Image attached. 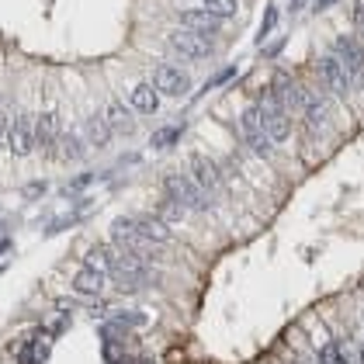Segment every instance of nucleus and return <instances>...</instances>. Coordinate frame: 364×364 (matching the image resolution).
<instances>
[{
	"label": "nucleus",
	"mask_w": 364,
	"mask_h": 364,
	"mask_svg": "<svg viewBox=\"0 0 364 364\" xmlns=\"http://www.w3.org/2000/svg\"><path fill=\"white\" fill-rule=\"evenodd\" d=\"M222 25H226V18H219V14H212V11H205V7H188V11H181V28H188V32L215 38V35L222 32Z\"/></svg>",
	"instance_id": "nucleus-10"
},
{
	"label": "nucleus",
	"mask_w": 364,
	"mask_h": 364,
	"mask_svg": "<svg viewBox=\"0 0 364 364\" xmlns=\"http://www.w3.org/2000/svg\"><path fill=\"white\" fill-rule=\"evenodd\" d=\"M59 135H63V125H59V111H42L35 118V149L45 153V157H56V146H59Z\"/></svg>",
	"instance_id": "nucleus-8"
},
{
	"label": "nucleus",
	"mask_w": 364,
	"mask_h": 364,
	"mask_svg": "<svg viewBox=\"0 0 364 364\" xmlns=\"http://www.w3.org/2000/svg\"><path fill=\"white\" fill-rule=\"evenodd\" d=\"M184 215H188V208H184V205H177L174 198H164V201H160V208H157V219H160V222H166V226L184 222Z\"/></svg>",
	"instance_id": "nucleus-18"
},
{
	"label": "nucleus",
	"mask_w": 364,
	"mask_h": 364,
	"mask_svg": "<svg viewBox=\"0 0 364 364\" xmlns=\"http://www.w3.org/2000/svg\"><path fill=\"white\" fill-rule=\"evenodd\" d=\"M135 222H139V232H142L149 243H157V246L170 239V226H166V222H160L157 215H142V219H135Z\"/></svg>",
	"instance_id": "nucleus-17"
},
{
	"label": "nucleus",
	"mask_w": 364,
	"mask_h": 364,
	"mask_svg": "<svg viewBox=\"0 0 364 364\" xmlns=\"http://www.w3.org/2000/svg\"><path fill=\"white\" fill-rule=\"evenodd\" d=\"M285 49V38H278V42H271V45H264V56H278Z\"/></svg>",
	"instance_id": "nucleus-31"
},
{
	"label": "nucleus",
	"mask_w": 364,
	"mask_h": 364,
	"mask_svg": "<svg viewBox=\"0 0 364 364\" xmlns=\"http://www.w3.org/2000/svg\"><path fill=\"white\" fill-rule=\"evenodd\" d=\"M201 7L212 11V14H219V18H232L239 11V0H205Z\"/></svg>",
	"instance_id": "nucleus-22"
},
{
	"label": "nucleus",
	"mask_w": 364,
	"mask_h": 364,
	"mask_svg": "<svg viewBox=\"0 0 364 364\" xmlns=\"http://www.w3.org/2000/svg\"><path fill=\"white\" fill-rule=\"evenodd\" d=\"M274 28H278V7L271 4V7H267V11H264V21H261V32H257V42L264 45L267 38L274 35Z\"/></svg>",
	"instance_id": "nucleus-23"
},
{
	"label": "nucleus",
	"mask_w": 364,
	"mask_h": 364,
	"mask_svg": "<svg viewBox=\"0 0 364 364\" xmlns=\"http://www.w3.org/2000/svg\"><path fill=\"white\" fill-rule=\"evenodd\" d=\"M84 129H87V139H91V146H94V149H104V146H108V142L115 139V132H111V125L104 122V115H101V111H94V115H87Z\"/></svg>",
	"instance_id": "nucleus-16"
},
{
	"label": "nucleus",
	"mask_w": 364,
	"mask_h": 364,
	"mask_svg": "<svg viewBox=\"0 0 364 364\" xmlns=\"http://www.w3.org/2000/svg\"><path fill=\"white\" fill-rule=\"evenodd\" d=\"M129 108H132L135 115H157L160 111V94H157V87L153 84H135L132 94H129Z\"/></svg>",
	"instance_id": "nucleus-14"
},
{
	"label": "nucleus",
	"mask_w": 364,
	"mask_h": 364,
	"mask_svg": "<svg viewBox=\"0 0 364 364\" xmlns=\"http://www.w3.org/2000/svg\"><path fill=\"white\" fill-rule=\"evenodd\" d=\"M104 285H108V271H98V267H91V264H84L76 271V278H73V288L80 295H101Z\"/></svg>",
	"instance_id": "nucleus-15"
},
{
	"label": "nucleus",
	"mask_w": 364,
	"mask_h": 364,
	"mask_svg": "<svg viewBox=\"0 0 364 364\" xmlns=\"http://www.w3.org/2000/svg\"><path fill=\"white\" fill-rule=\"evenodd\" d=\"M188 177L198 184L201 191H208V195H215V191L222 188V170L212 164L208 157H191V164H188Z\"/></svg>",
	"instance_id": "nucleus-11"
},
{
	"label": "nucleus",
	"mask_w": 364,
	"mask_h": 364,
	"mask_svg": "<svg viewBox=\"0 0 364 364\" xmlns=\"http://www.w3.org/2000/svg\"><path fill=\"white\" fill-rule=\"evenodd\" d=\"M336 0H316V11H326V7H333Z\"/></svg>",
	"instance_id": "nucleus-32"
},
{
	"label": "nucleus",
	"mask_w": 364,
	"mask_h": 364,
	"mask_svg": "<svg viewBox=\"0 0 364 364\" xmlns=\"http://www.w3.org/2000/svg\"><path fill=\"white\" fill-rule=\"evenodd\" d=\"M149 84L157 87L160 98H184V94L191 91V76L181 67H170V63L153 69V80H149Z\"/></svg>",
	"instance_id": "nucleus-7"
},
{
	"label": "nucleus",
	"mask_w": 364,
	"mask_h": 364,
	"mask_svg": "<svg viewBox=\"0 0 364 364\" xmlns=\"http://www.w3.org/2000/svg\"><path fill=\"white\" fill-rule=\"evenodd\" d=\"M7 149L11 157H32L35 149V122L28 111H14L11 115V139H7Z\"/></svg>",
	"instance_id": "nucleus-6"
},
{
	"label": "nucleus",
	"mask_w": 364,
	"mask_h": 364,
	"mask_svg": "<svg viewBox=\"0 0 364 364\" xmlns=\"http://www.w3.org/2000/svg\"><path fill=\"white\" fill-rule=\"evenodd\" d=\"M184 135V125H166V129H160V132H153V149H170L177 139Z\"/></svg>",
	"instance_id": "nucleus-19"
},
{
	"label": "nucleus",
	"mask_w": 364,
	"mask_h": 364,
	"mask_svg": "<svg viewBox=\"0 0 364 364\" xmlns=\"http://www.w3.org/2000/svg\"><path fill=\"white\" fill-rule=\"evenodd\" d=\"M7 139H11V115L0 111V149H7Z\"/></svg>",
	"instance_id": "nucleus-28"
},
{
	"label": "nucleus",
	"mask_w": 364,
	"mask_h": 364,
	"mask_svg": "<svg viewBox=\"0 0 364 364\" xmlns=\"http://www.w3.org/2000/svg\"><path fill=\"white\" fill-rule=\"evenodd\" d=\"M115 319H118L122 326H129V330H142V326L149 323V316L139 312V309H122V312H115Z\"/></svg>",
	"instance_id": "nucleus-20"
},
{
	"label": "nucleus",
	"mask_w": 364,
	"mask_h": 364,
	"mask_svg": "<svg viewBox=\"0 0 364 364\" xmlns=\"http://www.w3.org/2000/svg\"><path fill=\"white\" fill-rule=\"evenodd\" d=\"M232 76H236V69H232V67H226V69H222V73H215V76H212V80H208V84L201 87V94H208V91H215V87H222V84H229Z\"/></svg>",
	"instance_id": "nucleus-27"
},
{
	"label": "nucleus",
	"mask_w": 364,
	"mask_h": 364,
	"mask_svg": "<svg viewBox=\"0 0 364 364\" xmlns=\"http://www.w3.org/2000/svg\"><path fill=\"white\" fill-rule=\"evenodd\" d=\"M80 149H84V142H80L76 135H59L56 157H63V160H73V157H80Z\"/></svg>",
	"instance_id": "nucleus-21"
},
{
	"label": "nucleus",
	"mask_w": 364,
	"mask_h": 364,
	"mask_svg": "<svg viewBox=\"0 0 364 364\" xmlns=\"http://www.w3.org/2000/svg\"><path fill=\"white\" fill-rule=\"evenodd\" d=\"M91 184H94V174H76L67 188H63V198H76V195H80V191H87Z\"/></svg>",
	"instance_id": "nucleus-24"
},
{
	"label": "nucleus",
	"mask_w": 364,
	"mask_h": 364,
	"mask_svg": "<svg viewBox=\"0 0 364 364\" xmlns=\"http://www.w3.org/2000/svg\"><path fill=\"white\" fill-rule=\"evenodd\" d=\"M87 264L98 267V271H111V250H108V246H94V250L87 254Z\"/></svg>",
	"instance_id": "nucleus-25"
},
{
	"label": "nucleus",
	"mask_w": 364,
	"mask_h": 364,
	"mask_svg": "<svg viewBox=\"0 0 364 364\" xmlns=\"http://www.w3.org/2000/svg\"><path fill=\"white\" fill-rule=\"evenodd\" d=\"M239 135H243V146L254 153V157H261L267 160L278 146L271 142V135L264 132V125H261V115H257V104L254 108H246L243 115H239Z\"/></svg>",
	"instance_id": "nucleus-4"
},
{
	"label": "nucleus",
	"mask_w": 364,
	"mask_h": 364,
	"mask_svg": "<svg viewBox=\"0 0 364 364\" xmlns=\"http://www.w3.org/2000/svg\"><path fill=\"white\" fill-rule=\"evenodd\" d=\"M257 115H261V125H264V132L271 135V142H274V146L288 142V135H292V115L285 111V104H281V101L274 98V91H271V87L261 91Z\"/></svg>",
	"instance_id": "nucleus-1"
},
{
	"label": "nucleus",
	"mask_w": 364,
	"mask_h": 364,
	"mask_svg": "<svg viewBox=\"0 0 364 364\" xmlns=\"http://www.w3.org/2000/svg\"><path fill=\"white\" fill-rule=\"evenodd\" d=\"M361 35H364V32H361ZM361 45H364V42H361Z\"/></svg>",
	"instance_id": "nucleus-34"
},
{
	"label": "nucleus",
	"mask_w": 364,
	"mask_h": 364,
	"mask_svg": "<svg viewBox=\"0 0 364 364\" xmlns=\"http://www.w3.org/2000/svg\"><path fill=\"white\" fill-rule=\"evenodd\" d=\"M351 18H354V28H361V32H364V0H358V4H354V14H351Z\"/></svg>",
	"instance_id": "nucleus-30"
},
{
	"label": "nucleus",
	"mask_w": 364,
	"mask_h": 364,
	"mask_svg": "<svg viewBox=\"0 0 364 364\" xmlns=\"http://www.w3.org/2000/svg\"><path fill=\"white\" fill-rule=\"evenodd\" d=\"M42 191H45V181H35V184H28V188H25V198H42Z\"/></svg>",
	"instance_id": "nucleus-29"
},
{
	"label": "nucleus",
	"mask_w": 364,
	"mask_h": 364,
	"mask_svg": "<svg viewBox=\"0 0 364 364\" xmlns=\"http://www.w3.org/2000/svg\"><path fill=\"white\" fill-rule=\"evenodd\" d=\"M166 45H170V52H174V56H181V59H188V63L208 59V56L215 52V38L198 35V32H188V28H177V32H170Z\"/></svg>",
	"instance_id": "nucleus-3"
},
{
	"label": "nucleus",
	"mask_w": 364,
	"mask_h": 364,
	"mask_svg": "<svg viewBox=\"0 0 364 364\" xmlns=\"http://www.w3.org/2000/svg\"><path fill=\"white\" fill-rule=\"evenodd\" d=\"M302 118H305V129L312 135H319L326 125H330V104L319 98V94H312L309 91V98H305V111H302Z\"/></svg>",
	"instance_id": "nucleus-12"
},
{
	"label": "nucleus",
	"mask_w": 364,
	"mask_h": 364,
	"mask_svg": "<svg viewBox=\"0 0 364 364\" xmlns=\"http://www.w3.org/2000/svg\"><path fill=\"white\" fill-rule=\"evenodd\" d=\"M164 195L166 198H174L177 205H184L188 212H205V208L212 205V195H208V191H201L188 174H166Z\"/></svg>",
	"instance_id": "nucleus-2"
},
{
	"label": "nucleus",
	"mask_w": 364,
	"mask_h": 364,
	"mask_svg": "<svg viewBox=\"0 0 364 364\" xmlns=\"http://www.w3.org/2000/svg\"><path fill=\"white\" fill-rule=\"evenodd\" d=\"M101 115H104V122L111 125V132H115V135H129L135 129V111H132V108H125L118 98L111 101Z\"/></svg>",
	"instance_id": "nucleus-13"
},
{
	"label": "nucleus",
	"mask_w": 364,
	"mask_h": 364,
	"mask_svg": "<svg viewBox=\"0 0 364 364\" xmlns=\"http://www.w3.org/2000/svg\"><path fill=\"white\" fill-rule=\"evenodd\" d=\"M319 76H323L326 91H333L336 98H347V94L354 91V84H351V73L343 69V63H340V59H336L333 52L319 59Z\"/></svg>",
	"instance_id": "nucleus-9"
},
{
	"label": "nucleus",
	"mask_w": 364,
	"mask_h": 364,
	"mask_svg": "<svg viewBox=\"0 0 364 364\" xmlns=\"http://www.w3.org/2000/svg\"><path fill=\"white\" fill-rule=\"evenodd\" d=\"M333 56L351 73L354 91H364V45L361 42H358L354 35H340V38L333 42Z\"/></svg>",
	"instance_id": "nucleus-5"
},
{
	"label": "nucleus",
	"mask_w": 364,
	"mask_h": 364,
	"mask_svg": "<svg viewBox=\"0 0 364 364\" xmlns=\"http://www.w3.org/2000/svg\"><path fill=\"white\" fill-rule=\"evenodd\" d=\"M7 250H11V239H4V243H0V254H7Z\"/></svg>",
	"instance_id": "nucleus-33"
},
{
	"label": "nucleus",
	"mask_w": 364,
	"mask_h": 364,
	"mask_svg": "<svg viewBox=\"0 0 364 364\" xmlns=\"http://www.w3.org/2000/svg\"><path fill=\"white\" fill-rule=\"evenodd\" d=\"M101 333H104V340H125V336H129V326H122L118 319H111V323L101 326Z\"/></svg>",
	"instance_id": "nucleus-26"
}]
</instances>
